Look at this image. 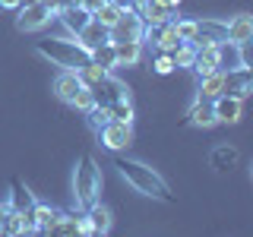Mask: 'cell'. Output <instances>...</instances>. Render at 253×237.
Segmentation results:
<instances>
[{"label": "cell", "instance_id": "cell-33", "mask_svg": "<svg viewBox=\"0 0 253 237\" xmlns=\"http://www.w3.org/2000/svg\"><path fill=\"white\" fill-rule=\"evenodd\" d=\"M22 0H0V10H19Z\"/></svg>", "mask_w": 253, "mask_h": 237}, {"label": "cell", "instance_id": "cell-16", "mask_svg": "<svg viewBox=\"0 0 253 237\" xmlns=\"http://www.w3.org/2000/svg\"><path fill=\"white\" fill-rule=\"evenodd\" d=\"M187 117H190V123L200 126V130H209V126L218 123V120H215V111H212V98H203V95H196V98H193V105H190Z\"/></svg>", "mask_w": 253, "mask_h": 237}, {"label": "cell", "instance_id": "cell-32", "mask_svg": "<svg viewBox=\"0 0 253 237\" xmlns=\"http://www.w3.org/2000/svg\"><path fill=\"white\" fill-rule=\"evenodd\" d=\"M101 3H105V0H79V6H83L85 13H95V10H98Z\"/></svg>", "mask_w": 253, "mask_h": 237}, {"label": "cell", "instance_id": "cell-18", "mask_svg": "<svg viewBox=\"0 0 253 237\" xmlns=\"http://www.w3.org/2000/svg\"><path fill=\"white\" fill-rule=\"evenodd\" d=\"M3 234H35V228H32V215H26V212L13 209V205H6V215H3Z\"/></svg>", "mask_w": 253, "mask_h": 237}, {"label": "cell", "instance_id": "cell-6", "mask_svg": "<svg viewBox=\"0 0 253 237\" xmlns=\"http://www.w3.org/2000/svg\"><path fill=\"white\" fill-rule=\"evenodd\" d=\"M98 142L108 149V152H124V149L133 146V123H124V120H108L101 130H95Z\"/></svg>", "mask_w": 253, "mask_h": 237}, {"label": "cell", "instance_id": "cell-11", "mask_svg": "<svg viewBox=\"0 0 253 237\" xmlns=\"http://www.w3.org/2000/svg\"><path fill=\"white\" fill-rule=\"evenodd\" d=\"M212 111H215V120L218 123H241L244 117V101L237 98V95H218V98H212Z\"/></svg>", "mask_w": 253, "mask_h": 237}, {"label": "cell", "instance_id": "cell-19", "mask_svg": "<svg viewBox=\"0 0 253 237\" xmlns=\"http://www.w3.org/2000/svg\"><path fill=\"white\" fill-rule=\"evenodd\" d=\"M54 19H60V22H63V29H67L70 35H76V32L92 19V13H85L83 6H60V10L54 13Z\"/></svg>", "mask_w": 253, "mask_h": 237}, {"label": "cell", "instance_id": "cell-35", "mask_svg": "<svg viewBox=\"0 0 253 237\" xmlns=\"http://www.w3.org/2000/svg\"><path fill=\"white\" fill-rule=\"evenodd\" d=\"M162 3H168V6H174V10H177V6H180V0H162Z\"/></svg>", "mask_w": 253, "mask_h": 237}, {"label": "cell", "instance_id": "cell-30", "mask_svg": "<svg viewBox=\"0 0 253 237\" xmlns=\"http://www.w3.org/2000/svg\"><path fill=\"white\" fill-rule=\"evenodd\" d=\"M152 70L158 76H168V73H174V60H171V54L168 51H155V60H152Z\"/></svg>", "mask_w": 253, "mask_h": 237}, {"label": "cell", "instance_id": "cell-12", "mask_svg": "<svg viewBox=\"0 0 253 237\" xmlns=\"http://www.w3.org/2000/svg\"><path fill=\"white\" fill-rule=\"evenodd\" d=\"M225 41H228L225 19H196V35L190 44H225Z\"/></svg>", "mask_w": 253, "mask_h": 237}, {"label": "cell", "instance_id": "cell-26", "mask_svg": "<svg viewBox=\"0 0 253 237\" xmlns=\"http://www.w3.org/2000/svg\"><path fill=\"white\" fill-rule=\"evenodd\" d=\"M108 114H111V120H124V123H133V117H136V108H133V98H117L114 105H108Z\"/></svg>", "mask_w": 253, "mask_h": 237}, {"label": "cell", "instance_id": "cell-17", "mask_svg": "<svg viewBox=\"0 0 253 237\" xmlns=\"http://www.w3.org/2000/svg\"><path fill=\"white\" fill-rule=\"evenodd\" d=\"M73 38H76V44H79V47H85V51H92V47H98V44L111 41V38H108V29L101 26L98 19H89V22H85V26L79 29Z\"/></svg>", "mask_w": 253, "mask_h": 237}, {"label": "cell", "instance_id": "cell-5", "mask_svg": "<svg viewBox=\"0 0 253 237\" xmlns=\"http://www.w3.org/2000/svg\"><path fill=\"white\" fill-rule=\"evenodd\" d=\"M54 10L44 3V0H35V3H22L16 10V29L19 32H42L51 26Z\"/></svg>", "mask_w": 253, "mask_h": 237}, {"label": "cell", "instance_id": "cell-24", "mask_svg": "<svg viewBox=\"0 0 253 237\" xmlns=\"http://www.w3.org/2000/svg\"><path fill=\"white\" fill-rule=\"evenodd\" d=\"M89 60L114 73V70H117V54H114V44H111V41H105V44L92 47V51H89Z\"/></svg>", "mask_w": 253, "mask_h": 237}, {"label": "cell", "instance_id": "cell-29", "mask_svg": "<svg viewBox=\"0 0 253 237\" xmlns=\"http://www.w3.org/2000/svg\"><path fill=\"white\" fill-rule=\"evenodd\" d=\"M108 73H111V70H105V67H98V63H92V60H89L83 70H79V79H83L85 85H95V82H101V79H105Z\"/></svg>", "mask_w": 253, "mask_h": 237}, {"label": "cell", "instance_id": "cell-25", "mask_svg": "<svg viewBox=\"0 0 253 237\" xmlns=\"http://www.w3.org/2000/svg\"><path fill=\"white\" fill-rule=\"evenodd\" d=\"M221 76H225V70H212V73L200 76V92L196 95H203V98H218L221 95Z\"/></svg>", "mask_w": 253, "mask_h": 237}, {"label": "cell", "instance_id": "cell-14", "mask_svg": "<svg viewBox=\"0 0 253 237\" xmlns=\"http://www.w3.org/2000/svg\"><path fill=\"white\" fill-rule=\"evenodd\" d=\"M79 212L85 215V221H89L92 234H108L111 228H114V212H111L101 199H95L92 205H85V209H79Z\"/></svg>", "mask_w": 253, "mask_h": 237}, {"label": "cell", "instance_id": "cell-34", "mask_svg": "<svg viewBox=\"0 0 253 237\" xmlns=\"http://www.w3.org/2000/svg\"><path fill=\"white\" fill-rule=\"evenodd\" d=\"M3 215H6V202H0V234H3Z\"/></svg>", "mask_w": 253, "mask_h": 237}, {"label": "cell", "instance_id": "cell-2", "mask_svg": "<svg viewBox=\"0 0 253 237\" xmlns=\"http://www.w3.org/2000/svg\"><path fill=\"white\" fill-rule=\"evenodd\" d=\"M35 54L44 60H51V67H60V70H83L89 63V51L76 44V38H42L35 41Z\"/></svg>", "mask_w": 253, "mask_h": 237}, {"label": "cell", "instance_id": "cell-20", "mask_svg": "<svg viewBox=\"0 0 253 237\" xmlns=\"http://www.w3.org/2000/svg\"><path fill=\"white\" fill-rule=\"evenodd\" d=\"M54 218H57V209L35 199V205H32V228H35V234H51Z\"/></svg>", "mask_w": 253, "mask_h": 237}, {"label": "cell", "instance_id": "cell-21", "mask_svg": "<svg viewBox=\"0 0 253 237\" xmlns=\"http://www.w3.org/2000/svg\"><path fill=\"white\" fill-rule=\"evenodd\" d=\"M111 44H114L117 54V67H136L142 60V51H146L142 41H111Z\"/></svg>", "mask_w": 253, "mask_h": 237}, {"label": "cell", "instance_id": "cell-23", "mask_svg": "<svg viewBox=\"0 0 253 237\" xmlns=\"http://www.w3.org/2000/svg\"><path fill=\"white\" fill-rule=\"evenodd\" d=\"M237 158H241V155H237V149H234V146H225V142H221V146L212 149L209 164H212V168H215L218 174H225V171H231L234 164H237Z\"/></svg>", "mask_w": 253, "mask_h": 237}, {"label": "cell", "instance_id": "cell-3", "mask_svg": "<svg viewBox=\"0 0 253 237\" xmlns=\"http://www.w3.org/2000/svg\"><path fill=\"white\" fill-rule=\"evenodd\" d=\"M101 196V168L92 155H83L73 171V202L76 209H85Z\"/></svg>", "mask_w": 253, "mask_h": 237}, {"label": "cell", "instance_id": "cell-4", "mask_svg": "<svg viewBox=\"0 0 253 237\" xmlns=\"http://www.w3.org/2000/svg\"><path fill=\"white\" fill-rule=\"evenodd\" d=\"M51 89H54V95H57L63 105H70V108L83 111V114L92 108V92H89V85H85L83 79H79L76 70H60V73L54 76Z\"/></svg>", "mask_w": 253, "mask_h": 237}, {"label": "cell", "instance_id": "cell-10", "mask_svg": "<svg viewBox=\"0 0 253 237\" xmlns=\"http://www.w3.org/2000/svg\"><path fill=\"white\" fill-rule=\"evenodd\" d=\"M133 10L142 16V22L146 26H162V22H171L177 10L168 3H162V0H133Z\"/></svg>", "mask_w": 253, "mask_h": 237}, {"label": "cell", "instance_id": "cell-1", "mask_svg": "<svg viewBox=\"0 0 253 237\" xmlns=\"http://www.w3.org/2000/svg\"><path fill=\"white\" fill-rule=\"evenodd\" d=\"M114 168L126 180V187H133L136 193L149 196V199H158V202H174V196H171L168 184H165V177L155 168H149L146 161H139V158H124L121 152H117L114 155Z\"/></svg>", "mask_w": 253, "mask_h": 237}, {"label": "cell", "instance_id": "cell-28", "mask_svg": "<svg viewBox=\"0 0 253 237\" xmlns=\"http://www.w3.org/2000/svg\"><path fill=\"white\" fill-rule=\"evenodd\" d=\"M121 13H124V6H117L114 0H105V3H101L98 10L92 13V19H98V22H101L105 29H111V26L117 22V16H121Z\"/></svg>", "mask_w": 253, "mask_h": 237}, {"label": "cell", "instance_id": "cell-7", "mask_svg": "<svg viewBox=\"0 0 253 237\" xmlns=\"http://www.w3.org/2000/svg\"><path fill=\"white\" fill-rule=\"evenodd\" d=\"M142 32H146L142 16L133 10V6H126V10L117 16V22L108 29V38L111 41H142Z\"/></svg>", "mask_w": 253, "mask_h": 237}, {"label": "cell", "instance_id": "cell-13", "mask_svg": "<svg viewBox=\"0 0 253 237\" xmlns=\"http://www.w3.org/2000/svg\"><path fill=\"white\" fill-rule=\"evenodd\" d=\"M196 54H193V73L196 76H206L212 70H221V44H193Z\"/></svg>", "mask_w": 253, "mask_h": 237}, {"label": "cell", "instance_id": "cell-8", "mask_svg": "<svg viewBox=\"0 0 253 237\" xmlns=\"http://www.w3.org/2000/svg\"><path fill=\"white\" fill-rule=\"evenodd\" d=\"M89 92H92V105H101V108L114 105L117 98H130V85H126L124 79H117L114 73H108L101 82L89 85Z\"/></svg>", "mask_w": 253, "mask_h": 237}, {"label": "cell", "instance_id": "cell-27", "mask_svg": "<svg viewBox=\"0 0 253 237\" xmlns=\"http://www.w3.org/2000/svg\"><path fill=\"white\" fill-rule=\"evenodd\" d=\"M171 60H174V67H177V70H190V67H193V54H196V47L193 44H190V41H180L177 47H171Z\"/></svg>", "mask_w": 253, "mask_h": 237}, {"label": "cell", "instance_id": "cell-9", "mask_svg": "<svg viewBox=\"0 0 253 237\" xmlns=\"http://www.w3.org/2000/svg\"><path fill=\"white\" fill-rule=\"evenodd\" d=\"M253 92V70L250 67H228L221 76V95H237L241 101H247Z\"/></svg>", "mask_w": 253, "mask_h": 237}, {"label": "cell", "instance_id": "cell-22", "mask_svg": "<svg viewBox=\"0 0 253 237\" xmlns=\"http://www.w3.org/2000/svg\"><path fill=\"white\" fill-rule=\"evenodd\" d=\"M51 234L54 237H76L79 234V212L57 209V218H54V225H51Z\"/></svg>", "mask_w": 253, "mask_h": 237}, {"label": "cell", "instance_id": "cell-31", "mask_svg": "<svg viewBox=\"0 0 253 237\" xmlns=\"http://www.w3.org/2000/svg\"><path fill=\"white\" fill-rule=\"evenodd\" d=\"M174 29H177L180 41H193V35H196V19H184V16H174Z\"/></svg>", "mask_w": 253, "mask_h": 237}, {"label": "cell", "instance_id": "cell-15", "mask_svg": "<svg viewBox=\"0 0 253 237\" xmlns=\"http://www.w3.org/2000/svg\"><path fill=\"white\" fill-rule=\"evenodd\" d=\"M225 29H228V44L237 47V44H250L253 38V16L250 13H237L231 19H225Z\"/></svg>", "mask_w": 253, "mask_h": 237}]
</instances>
